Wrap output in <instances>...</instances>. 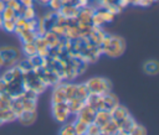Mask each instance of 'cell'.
Instances as JSON below:
<instances>
[{
  "instance_id": "cell-18",
  "label": "cell",
  "mask_w": 159,
  "mask_h": 135,
  "mask_svg": "<svg viewBox=\"0 0 159 135\" xmlns=\"http://www.w3.org/2000/svg\"><path fill=\"white\" fill-rule=\"evenodd\" d=\"M128 135H147V130L143 125H140L138 123H134V125L129 130Z\"/></svg>"
},
{
  "instance_id": "cell-12",
  "label": "cell",
  "mask_w": 159,
  "mask_h": 135,
  "mask_svg": "<svg viewBox=\"0 0 159 135\" xmlns=\"http://www.w3.org/2000/svg\"><path fill=\"white\" fill-rule=\"evenodd\" d=\"M101 133H102V135H117L119 133V128L111 119L109 121H107L104 125L101 126Z\"/></svg>"
},
{
  "instance_id": "cell-10",
  "label": "cell",
  "mask_w": 159,
  "mask_h": 135,
  "mask_svg": "<svg viewBox=\"0 0 159 135\" xmlns=\"http://www.w3.org/2000/svg\"><path fill=\"white\" fill-rule=\"evenodd\" d=\"M36 110L31 111V110H24L20 115H17V119L22 125H31L35 120H36Z\"/></svg>"
},
{
  "instance_id": "cell-20",
  "label": "cell",
  "mask_w": 159,
  "mask_h": 135,
  "mask_svg": "<svg viewBox=\"0 0 159 135\" xmlns=\"http://www.w3.org/2000/svg\"><path fill=\"white\" fill-rule=\"evenodd\" d=\"M101 134H102V133H101V128H99L97 124L91 123V124H88L87 131H86L84 135H101Z\"/></svg>"
},
{
  "instance_id": "cell-21",
  "label": "cell",
  "mask_w": 159,
  "mask_h": 135,
  "mask_svg": "<svg viewBox=\"0 0 159 135\" xmlns=\"http://www.w3.org/2000/svg\"><path fill=\"white\" fill-rule=\"evenodd\" d=\"M1 27L6 32H14L15 31V21L14 20H2Z\"/></svg>"
},
{
  "instance_id": "cell-13",
  "label": "cell",
  "mask_w": 159,
  "mask_h": 135,
  "mask_svg": "<svg viewBox=\"0 0 159 135\" xmlns=\"http://www.w3.org/2000/svg\"><path fill=\"white\" fill-rule=\"evenodd\" d=\"M17 116L16 114L12 111L11 108H6V109H0V125L5 124V123H10L16 120Z\"/></svg>"
},
{
  "instance_id": "cell-11",
  "label": "cell",
  "mask_w": 159,
  "mask_h": 135,
  "mask_svg": "<svg viewBox=\"0 0 159 135\" xmlns=\"http://www.w3.org/2000/svg\"><path fill=\"white\" fill-rule=\"evenodd\" d=\"M111 120V113L108 110H104V109H99L96 111V115H94V120L93 123L97 124L99 128L102 125H104L107 121Z\"/></svg>"
},
{
  "instance_id": "cell-14",
  "label": "cell",
  "mask_w": 159,
  "mask_h": 135,
  "mask_svg": "<svg viewBox=\"0 0 159 135\" xmlns=\"http://www.w3.org/2000/svg\"><path fill=\"white\" fill-rule=\"evenodd\" d=\"M22 52L27 56V57H32L35 54H37V50H36V45L35 42H27L22 45Z\"/></svg>"
},
{
  "instance_id": "cell-26",
  "label": "cell",
  "mask_w": 159,
  "mask_h": 135,
  "mask_svg": "<svg viewBox=\"0 0 159 135\" xmlns=\"http://www.w3.org/2000/svg\"><path fill=\"white\" fill-rule=\"evenodd\" d=\"M4 1H5V2H7V1H10V0H4Z\"/></svg>"
},
{
  "instance_id": "cell-5",
  "label": "cell",
  "mask_w": 159,
  "mask_h": 135,
  "mask_svg": "<svg viewBox=\"0 0 159 135\" xmlns=\"http://www.w3.org/2000/svg\"><path fill=\"white\" fill-rule=\"evenodd\" d=\"M96 109L94 108H92V107H89L88 104H83L82 107H81V109L76 113V119L77 120H81V121H83V123H86V124H91V123H93V120H94V115H96Z\"/></svg>"
},
{
  "instance_id": "cell-7",
  "label": "cell",
  "mask_w": 159,
  "mask_h": 135,
  "mask_svg": "<svg viewBox=\"0 0 159 135\" xmlns=\"http://www.w3.org/2000/svg\"><path fill=\"white\" fill-rule=\"evenodd\" d=\"M118 104H119V100H118L117 95H114L113 93L108 92V93H104L101 95V109L111 111Z\"/></svg>"
},
{
  "instance_id": "cell-1",
  "label": "cell",
  "mask_w": 159,
  "mask_h": 135,
  "mask_svg": "<svg viewBox=\"0 0 159 135\" xmlns=\"http://www.w3.org/2000/svg\"><path fill=\"white\" fill-rule=\"evenodd\" d=\"M102 53L116 58L124 53L125 51V41L123 37L117 35H106L101 43Z\"/></svg>"
},
{
  "instance_id": "cell-17",
  "label": "cell",
  "mask_w": 159,
  "mask_h": 135,
  "mask_svg": "<svg viewBox=\"0 0 159 135\" xmlns=\"http://www.w3.org/2000/svg\"><path fill=\"white\" fill-rule=\"evenodd\" d=\"M58 135H76L75 133V128H73V123H63L61 129H60V134Z\"/></svg>"
},
{
  "instance_id": "cell-25",
  "label": "cell",
  "mask_w": 159,
  "mask_h": 135,
  "mask_svg": "<svg viewBox=\"0 0 159 135\" xmlns=\"http://www.w3.org/2000/svg\"><path fill=\"white\" fill-rule=\"evenodd\" d=\"M5 6H6V2H5L4 0H0V14H1L2 10L5 9Z\"/></svg>"
},
{
  "instance_id": "cell-8",
  "label": "cell",
  "mask_w": 159,
  "mask_h": 135,
  "mask_svg": "<svg viewBox=\"0 0 159 135\" xmlns=\"http://www.w3.org/2000/svg\"><path fill=\"white\" fill-rule=\"evenodd\" d=\"M51 103L57 104V103H67V95H66V89H65V83H57L52 92L51 97Z\"/></svg>"
},
{
  "instance_id": "cell-4",
  "label": "cell",
  "mask_w": 159,
  "mask_h": 135,
  "mask_svg": "<svg viewBox=\"0 0 159 135\" xmlns=\"http://www.w3.org/2000/svg\"><path fill=\"white\" fill-rule=\"evenodd\" d=\"M52 116L55 118L56 121H58L61 124L68 121V118L71 116V111H70L67 103L52 104Z\"/></svg>"
},
{
  "instance_id": "cell-15",
  "label": "cell",
  "mask_w": 159,
  "mask_h": 135,
  "mask_svg": "<svg viewBox=\"0 0 159 135\" xmlns=\"http://www.w3.org/2000/svg\"><path fill=\"white\" fill-rule=\"evenodd\" d=\"M87 126H88V124H86V123H83L81 120H77L76 119L73 121V128H75L76 135H84L86 131H87Z\"/></svg>"
},
{
  "instance_id": "cell-16",
  "label": "cell",
  "mask_w": 159,
  "mask_h": 135,
  "mask_svg": "<svg viewBox=\"0 0 159 135\" xmlns=\"http://www.w3.org/2000/svg\"><path fill=\"white\" fill-rule=\"evenodd\" d=\"M0 15H1V19H2V20H15V17H16L19 14H17L15 10H12L10 6L6 5L5 9L2 10V12H1Z\"/></svg>"
},
{
  "instance_id": "cell-23",
  "label": "cell",
  "mask_w": 159,
  "mask_h": 135,
  "mask_svg": "<svg viewBox=\"0 0 159 135\" xmlns=\"http://www.w3.org/2000/svg\"><path fill=\"white\" fill-rule=\"evenodd\" d=\"M6 87H7V84H6L5 81L0 77V93H5V92H6Z\"/></svg>"
},
{
  "instance_id": "cell-24",
  "label": "cell",
  "mask_w": 159,
  "mask_h": 135,
  "mask_svg": "<svg viewBox=\"0 0 159 135\" xmlns=\"http://www.w3.org/2000/svg\"><path fill=\"white\" fill-rule=\"evenodd\" d=\"M19 2H20L24 7H27V6H32L34 0H19Z\"/></svg>"
},
{
  "instance_id": "cell-19",
  "label": "cell",
  "mask_w": 159,
  "mask_h": 135,
  "mask_svg": "<svg viewBox=\"0 0 159 135\" xmlns=\"http://www.w3.org/2000/svg\"><path fill=\"white\" fill-rule=\"evenodd\" d=\"M21 16L25 19V20H32L36 17V12H35V9L32 6H27L24 9V11L21 12Z\"/></svg>"
},
{
  "instance_id": "cell-6",
  "label": "cell",
  "mask_w": 159,
  "mask_h": 135,
  "mask_svg": "<svg viewBox=\"0 0 159 135\" xmlns=\"http://www.w3.org/2000/svg\"><path fill=\"white\" fill-rule=\"evenodd\" d=\"M111 119L119 126L120 125V123L122 121H124L130 114H129V111H128V109L125 108V107H123V105H120V104H118V105H116L111 111Z\"/></svg>"
},
{
  "instance_id": "cell-2",
  "label": "cell",
  "mask_w": 159,
  "mask_h": 135,
  "mask_svg": "<svg viewBox=\"0 0 159 135\" xmlns=\"http://www.w3.org/2000/svg\"><path fill=\"white\" fill-rule=\"evenodd\" d=\"M84 84L88 93H92V94H104L111 92L112 89L111 81L104 77H92Z\"/></svg>"
},
{
  "instance_id": "cell-9",
  "label": "cell",
  "mask_w": 159,
  "mask_h": 135,
  "mask_svg": "<svg viewBox=\"0 0 159 135\" xmlns=\"http://www.w3.org/2000/svg\"><path fill=\"white\" fill-rule=\"evenodd\" d=\"M143 72L148 76H157L159 72V64L157 59H148L143 63Z\"/></svg>"
},
{
  "instance_id": "cell-3",
  "label": "cell",
  "mask_w": 159,
  "mask_h": 135,
  "mask_svg": "<svg viewBox=\"0 0 159 135\" xmlns=\"http://www.w3.org/2000/svg\"><path fill=\"white\" fill-rule=\"evenodd\" d=\"M21 52L14 46H2L0 47V66L1 67H12L20 61Z\"/></svg>"
},
{
  "instance_id": "cell-22",
  "label": "cell",
  "mask_w": 159,
  "mask_h": 135,
  "mask_svg": "<svg viewBox=\"0 0 159 135\" xmlns=\"http://www.w3.org/2000/svg\"><path fill=\"white\" fill-rule=\"evenodd\" d=\"M48 6L52 9V11H58L60 10V7L62 6V2L60 1V0H50L48 1Z\"/></svg>"
},
{
  "instance_id": "cell-27",
  "label": "cell",
  "mask_w": 159,
  "mask_h": 135,
  "mask_svg": "<svg viewBox=\"0 0 159 135\" xmlns=\"http://www.w3.org/2000/svg\"><path fill=\"white\" fill-rule=\"evenodd\" d=\"M0 68H1V66H0Z\"/></svg>"
}]
</instances>
